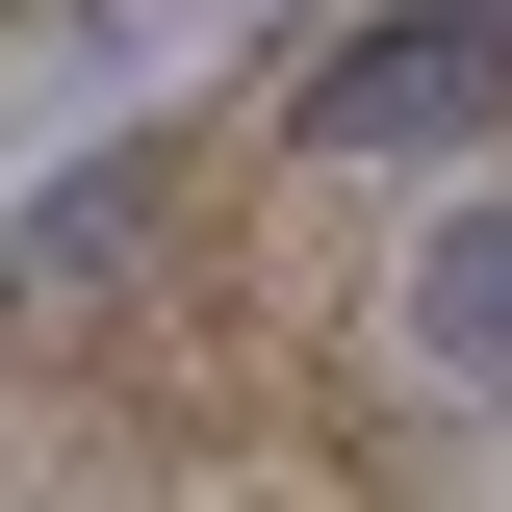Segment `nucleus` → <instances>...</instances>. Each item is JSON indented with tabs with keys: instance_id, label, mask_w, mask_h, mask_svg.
<instances>
[{
	"instance_id": "1",
	"label": "nucleus",
	"mask_w": 512,
	"mask_h": 512,
	"mask_svg": "<svg viewBox=\"0 0 512 512\" xmlns=\"http://www.w3.org/2000/svg\"><path fill=\"white\" fill-rule=\"evenodd\" d=\"M154 231H180V128H103V154H52V180H26V231H0V333H77Z\"/></svg>"
},
{
	"instance_id": "2",
	"label": "nucleus",
	"mask_w": 512,
	"mask_h": 512,
	"mask_svg": "<svg viewBox=\"0 0 512 512\" xmlns=\"http://www.w3.org/2000/svg\"><path fill=\"white\" fill-rule=\"evenodd\" d=\"M487 103H512V26H487V0H410V26L308 52V154H461Z\"/></svg>"
},
{
	"instance_id": "3",
	"label": "nucleus",
	"mask_w": 512,
	"mask_h": 512,
	"mask_svg": "<svg viewBox=\"0 0 512 512\" xmlns=\"http://www.w3.org/2000/svg\"><path fill=\"white\" fill-rule=\"evenodd\" d=\"M410 359H436L461 410H512V205H436V231H410Z\"/></svg>"
},
{
	"instance_id": "4",
	"label": "nucleus",
	"mask_w": 512,
	"mask_h": 512,
	"mask_svg": "<svg viewBox=\"0 0 512 512\" xmlns=\"http://www.w3.org/2000/svg\"><path fill=\"white\" fill-rule=\"evenodd\" d=\"M487 26H512V0H487Z\"/></svg>"
}]
</instances>
